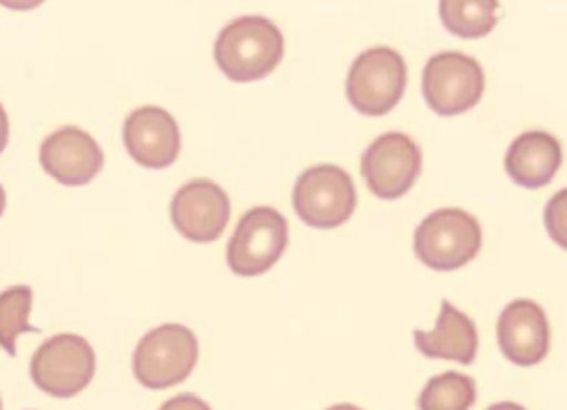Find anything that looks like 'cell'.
Instances as JSON below:
<instances>
[{
  "label": "cell",
  "instance_id": "obj_10",
  "mask_svg": "<svg viewBox=\"0 0 567 410\" xmlns=\"http://www.w3.org/2000/svg\"><path fill=\"white\" fill-rule=\"evenodd\" d=\"M228 219L230 199L213 180H190L171 199V222L188 242L210 244L219 239Z\"/></svg>",
  "mask_w": 567,
  "mask_h": 410
},
{
  "label": "cell",
  "instance_id": "obj_7",
  "mask_svg": "<svg viewBox=\"0 0 567 410\" xmlns=\"http://www.w3.org/2000/svg\"><path fill=\"white\" fill-rule=\"evenodd\" d=\"M288 246V222L272 206H255L246 211L235 226L228 246V268L239 277H257L268 273Z\"/></svg>",
  "mask_w": 567,
  "mask_h": 410
},
{
  "label": "cell",
  "instance_id": "obj_6",
  "mask_svg": "<svg viewBox=\"0 0 567 410\" xmlns=\"http://www.w3.org/2000/svg\"><path fill=\"white\" fill-rule=\"evenodd\" d=\"M292 206L303 224L312 228H337L352 217L357 188L341 166L317 164L297 177Z\"/></svg>",
  "mask_w": 567,
  "mask_h": 410
},
{
  "label": "cell",
  "instance_id": "obj_2",
  "mask_svg": "<svg viewBox=\"0 0 567 410\" xmlns=\"http://www.w3.org/2000/svg\"><path fill=\"white\" fill-rule=\"evenodd\" d=\"M483 244L478 219L456 206L436 208L414 228L416 259L432 270H456L470 264Z\"/></svg>",
  "mask_w": 567,
  "mask_h": 410
},
{
  "label": "cell",
  "instance_id": "obj_3",
  "mask_svg": "<svg viewBox=\"0 0 567 410\" xmlns=\"http://www.w3.org/2000/svg\"><path fill=\"white\" fill-rule=\"evenodd\" d=\"M408 84V66L392 47H370L361 51L348 69L346 98L368 117L390 113L403 98Z\"/></svg>",
  "mask_w": 567,
  "mask_h": 410
},
{
  "label": "cell",
  "instance_id": "obj_25",
  "mask_svg": "<svg viewBox=\"0 0 567 410\" xmlns=\"http://www.w3.org/2000/svg\"><path fill=\"white\" fill-rule=\"evenodd\" d=\"M4 206H7V193H4V188H2V184H0V217H2V213H4Z\"/></svg>",
  "mask_w": 567,
  "mask_h": 410
},
{
  "label": "cell",
  "instance_id": "obj_26",
  "mask_svg": "<svg viewBox=\"0 0 567 410\" xmlns=\"http://www.w3.org/2000/svg\"><path fill=\"white\" fill-rule=\"evenodd\" d=\"M0 410H2V399H0Z\"/></svg>",
  "mask_w": 567,
  "mask_h": 410
},
{
  "label": "cell",
  "instance_id": "obj_21",
  "mask_svg": "<svg viewBox=\"0 0 567 410\" xmlns=\"http://www.w3.org/2000/svg\"><path fill=\"white\" fill-rule=\"evenodd\" d=\"M42 2L44 0H0V4L11 11H31V9L40 7Z\"/></svg>",
  "mask_w": 567,
  "mask_h": 410
},
{
  "label": "cell",
  "instance_id": "obj_23",
  "mask_svg": "<svg viewBox=\"0 0 567 410\" xmlns=\"http://www.w3.org/2000/svg\"><path fill=\"white\" fill-rule=\"evenodd\" d=\"M485 410H527V408H523L520 403H514V401H498Z\"/></svg>",
  "mask_w": 567,
  "mask_h": 410
},
{
  "label": "cell",
  "instance_id": "obj_20",
  "mask_svg": "<svg viewBox=\"0 0 567 410\" xmlns=\"http://www.w3.org/2000/svg\"><path fill=\"white\" fill-rule=\"evenodd\" d=\"M159 410H213V408L204 399H199L197 394L182 392V394H175L168 401H164L159 406Z\"/></svg>",
  "mask_w": 567,
  "mask_h": 410
},
{
  "label": "cell",
  "instance_id": "obj_14",
  "mask_svg": "<svg viewBox=\"0 0 567 410\" xmlns=\"http://www.w3.org/2000/svg\"><path fill=\"white\" fill-rule=\"evenodd\" d=\"M505 173L523 188L547 186L563 164L560 142L547 131H525L505 151Z\"/></svg>",
  "mask_w": 567,
  "mask_h": 410
},
{
  "label": "cell",
  "instance_id": "obj_22",
  "mask_svg": "<svg viewBox=\"0 0 567 410\" xmlns=\"http://www.w3.org/2000/svg\"><path fill=\"white\" fill-rule=\"evenodd\" d=\"M7 142H9V115L0 104V153L7 148Z\"/></svg>",
  "mask_w": 567,
  "mask_h": 410
},
{
  "label": "cell",
  "instance_id": "obj_13",
  "mask_svg": "<svg viewBox=\"0 0 567 410\" xmlns=\"http://www.w3.org/2000/svg\"><path fill=\"white\" fill-rule=\"evenodd\" d=\"M496 341L505 359L514 366H536L549 352V321L545 310L532 299L509 301L496 321Z\"/></svg>",
  "mask_w": 567,
  "mask_h": 410
},
{
  "label": "cell",
  "instance_id": "obj_19",
  "mask_svg": "<svg viewBox=\"0 0 567 410\" xmlns=\"http://www.w3.org/2000/svg\"><path fill=\"white\" fill-rule=\"evenodd\" d=\"M543 222L549 239L567 250V188L556 191L543 211Z\"/></svg>",
  "mask_w": 567,
  "mask_h": 410
},
{
  "label": "cell",
  "instance_id": "obj_4",
  "mask_svg": "<svg viewBox=\"0 0 567 410\" xmlns=\"http://www.w3.org/2000/svg\"><path fill=\"white\" fill-rule=\"evenodd\" d=\"M197 357L199 344L190 328L162 324L137 341L133 350V375L144 388L164 390L182 383L193 372Z\"/></svg>",
  "mask_w": 567,
  "mask_h": 410
},
{
  "label": "cell",
  "instance_id": "obj_9",
  "mask_svg": "<svg viewBox=\"0 0 567 410\" xmlns=\"http://www.w3.org/2000/svg\"><path fill=\"white\" fill-rule=\"evenodd\" d=\"M423 155L419 144L401 131H388L372 140L361 155L365 186L379 199L403 197L421 175Z\"/></svg>",
  "mask_w": 567,
  "mask_h": 410
},
{
  "label": "cell",
  "instance_id": "obj_15",
  "mask_svg": "<svg viewBox=\"0 0 567 410\" xmlns=\"http://www.w3.org/2000/svg\"><path fill=\"white\" fill-rule=\"evenodd\" d=\"M414 346L430 359L472 363L478 350V330L463 310L447 299L441 301L436 326L432 330H414Z\"/></svg>",
  "mask_w": 567,
  "mask_h": 410
},
{
  "label": "cell",
  "instance_id": "obj_17",
  "mask_svg": "<svg viewBox=\"0 0 567 410\" xmlns=\"http://www.w3.org/2000/svg\"><path fill=\"white\" fill-rule=\"evenodd\" d=\"M476 401V383L470 375L447 370L434 375L419 394V410H470Z\"/></svg>",
  "mask_w": 567,
  "mask_h": 410
},
{
  "label": "cell",
  "instance_id": "obj_12",
  "mask_svg": "<svg viewBox=\"0 0 567 410\" xmlns=\"http://www.w3.org/2000/svg\"><path fill=\"white\" fill-rule=\"evenodd\" d=\"M40 166L64 186H84L102 171L104 153L86 131L62 126L40 144Z\"/></svg>",
  "mask_w": 567,
  "mask_h": 410
},
{
  "label": "cell",
  "instance_id": "obj_11",
  "mask_svg": "<svg viewBox=\"0 0 567 410\" xmlns=\"http://www.w3.org/2000/svg\"><path fill=\"white\" fill-rule=\"evenodd\" d=\"M124 146L144 168H168L182 148V135L175 117L162 106H140L124 120Z\"/></svg>",
  "mask_w": 567,
  "mask_h": 410
},
{
  "label": "cell",
  "instance_id": "obj_1",
  "mask_svg": "<svg viewBox=\"0 0 567 410\" xmlns=\"http://www.w3.org/2000/svg\"><path fill=\"white\" fill-rule=\"evenodd\" d=\"M213 53L228 80L255 82L270 75L281 62L284 35L264 16H241L219 31Z\"/></svg>",
  "mask_w": 567,
  "mask_h": 410
},
{
  "label": "cell",
  "instance_id": "obj_5",
  "mask_svg": "<svg viewBox=\"0 0 567 410\" xmlns=\"http://www.w3.org/2000/svg\"><path fill=\"white\" fill-rule=\"evenodd\" d=\"M485 91V73L478 60L461 51L434 53L421 73L425 104L443 117L474 109Z\"/></svg>",
  "mask_w": 567,
  "mask_h": 410
},
{
  "label": "cell",
  "instance_id": "obj_24",
  "mask_svg": "<svg viewBox=\"0 0 567 410\" xmlns=\"http://www.w3.org/2000/svg\"><path fill=\"white\" fill-rule=\"evenodd\" d=\"M326 410H363V408H359V406H354V403H337V406H330V408H326Z\"/></svg>",
  "mask_w": 567,
  "mask_h": 410
},
{
  "label": "cell",
  "instance_id": "obj_8",
  "mask_svg": "<svg viewBox=\"0 0 567 410\" xmlns=\"http://www.w3.org/2000/svg\"><path fill=\"white\" fill-rule=\"evenodd\" d=\"M95 363V350L84 337L62 332L49 337L35 348L29 372L42 392L58 399H69L80 394L91 383Z\"/></svg>",
  "mask_w": 567,
  "mask_h": 410
},
{
  "label": "cell",
  "instance_id": "obj_18",
  "mask_svg": "<svg viewBox=\"0 0 567 410\" xmlns=\"http://www.w3.org/2000/svg\"><path fill=\"white\" fill-rule=\"evenodd\" d=\"M33 304V290L24 284L9 286L0 293V348L16 355V341L24 332L35 328L29 324V312Z\"/></svg>",
  "mask_w": 567,
  "mask_h": 410
},
{
  "label": "cell",
  "instance_id": "obj_16",
  "mask_svg": "<svg viewBox=\"0 0 567 410\" xmlns=\"http://www.w3.org/2000/svg\"><path fill=\"white\" fill-rule=\"evenodd\" d=\"M439 18L456 38H485L496 27L498 0H439Z\"/></svg>",
  "mask_w": 567,
  "mask_h": 410
}]
</instances>
